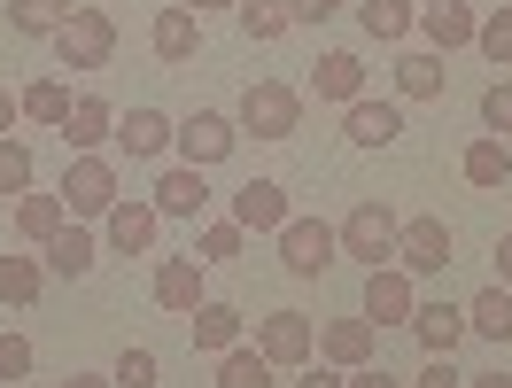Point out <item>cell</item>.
Returning <instances> with one entry per match:
<instances>
[{"label":"cell","mask_w":512,"mask_h":388,"mask_svg":"<svg viewBox=\"0 0 512 388\" xmlns=\"http://www.w3.org/2000/svg\"><path fill=\"white\" fill-rule=\"evenodd\" d=\"M233 125L256 132V140H295L303 101H295V86H280V78H256L249 94H241V109H233Z\"/></svg>","instance_id":"1"},{"label":"cell","mask_w":512,"mask_h":388,"mask_svg":"<svg viewBox=\"0 0 512 388\" xmlns=\"http://www.w3.org/2000/svg\"><path fill=\"white\" fill-rule=\"evenodd\" d=\"M109 55H117V24L101 8H78L63 32H55V63L63 70H109Z\"/></svg>","instance_id":"2"},{"label":"cell","mask_w":512,"mask_h":388,"mask_svg":"<svg viewBox=\"0 0 512 388\" xmlns=\"http://www.w3.org/2000/svg\"><path fill=\"white\" fill-rule=\"evenodd\" d=\"M334 233H342V257H357L365 272H373V264H396V233H404V226L388 218V202H357Z\"/></svg>","instance_id":"3"},{"label":"cell","mask_w":512,"mask_h":388,"mask_svg":"<svg viewBox=\"0 0 512 388\" xmlns=\"http://www.w3.org/2000/svg\"><path fill=\"white\" fill-rule=\"evenodd\" d=\"M334 257H342V233L326 226V218H288L280 226V264H288L295 280H319Z\"/></svg>","instance_id":"4"},{"label":"cell","mask_w":512,"mask_h":388,"mask_svg":"<svg viewBox=\"0 0 512 388\" xmlns=\"http://www.w3.org/2000/svg\"><path fill=\"white\" fill-rule=\"evenodd\" d=\"M117 202H125V194H117V171H109L101 156H78L63 171V210L70 218H109Z\"/></svg>","instance_id":"5"},{"label":"cell","mask_w":512,"mask_h":388,"mask_svg":"<svg viewBox=\"0 0 512 388\" xmlns=\"http://www.w3.org/2000/svg\"><path fill=\"white\" fill-rule=\"evenodd\" d=\"M233 140H241V125H233L225 109H194L187 125L171 132V148H179V156H187L194 171H210V163H225V156H233Z\"/></svg>","instance_id":"6"},{"label":"cell","mask_w":512,"mask_h":388,"mask_svg":"<svg viewBox=\"0 0 512 388\" xmlns=\"http://www.w3.org/2000/svg\"><path fill=\"white\" fill-rule=\"evenodd\" d=\"M412 311H419L412 272H404V264H373V272H365V311H357V319H373V326H412Z\"/></svg>","instance_id":"7"},{"label":"cell","mask_w":512,"mask_h":388,"mask_svg":"<svg viewBox=\"0 0 512 388\" xmlns=\"http://www.w3.org/2000/svg\"><path fill=\"white\" fill-rule=\"evenodd\" d=\"M256 350L272 357V365H311L319 357V326L303 319V311H272V319L256 326Z\"/></svg>","instance_id":"8"},{"label":"cell","mask_w":512,"mask_h":388,"mask_svg":"<svg viewBox=\"0 0 512 388\" xmlns=\"http://www.w3.org/2000/svg\"><path fill=\"white\" fill-rule=\"evenodd\" d=\"M450 249H458V241H450L443 218H412V226L396 233V264L419 272V280H427V272H450Z\"/></svg>","instance_id":"9"},{"label":"cell","mask_w":512,"mask_h":388,"mask_svg":"<svg viewBox=\"0 0 512 388\" xmlns=\"http://www.w3.org/2000/svg\"><path fill=\"white\" fill-rule=\"evenodd\" d=\"M295 210H288V187L280 179H249V187L233 194V226L241 233H280Z\"/></svg>","instance_id":"10"},{"label":"cell","mask_w":512,"mask_h":388,"mask_svg":"<svg viewBox=\"0 0 512 388\" xmlns=\"http://www.w3.org/2000/svg\"><path fill=\"white\" fill-rule=\"evenodd\" d=\"M202 272H210L202 257H163L156 264V303H163V311H179V319L202 311V303H210V295H202Z\"/></svg>","instance_id":"11"},{"label":"cell","mask_w":512,"mask_h":388,"mask_svg":"<svg viewBox=\"0 0 512 388\" xmlns=\"http://www.w3.org/2000/svg\"><path fill=\"white\" fill-rule=\"evenodd\" d=\"M63 140L78 148V156H94L101 140H117V109H109L101 94H78V101H70V117H63Z\"/></svg>","instance_id":"12"},{"label":"cell","mask_w":512,"mask_h":388,"mask_svg":"<svg viewBox=\"0 0 512 388\" xmlns=\"http://www.w3.org/2000/svg\"><path fill=\"white\" fill-rule=\"evenodd\" d=\"M202 210H210V187H202L194 163H179V171L156 179V218H202Z\"/></svg>","instance_id":"13"},{"label":"cell","mask_w":512,"mask_h":388,"mask_svg":"<svg viewBox=\"0 0 512 388\" xmlns=\"http://www.w3.org/2000/svg\"><path fill=\"white\" fill-rule=\"evenodd\" d=\"M412 334H419V350H427V357H450L458 342H466V311H458V303H419Z\"/></svg>","instance_id":"14"},{"label":"cell","mask_w":512,"mask_h":388,"mask_svg":"<svg viewBox=\"0 0 512 388\" xmlns=\"http://www.w3.org/2000/svg\"><path fill=\"white\" fill-rule=\"evenodd\" d=\"M342 132H350V148H396V140H404V117H396L388 101H350Z\"/></svg>","instance_id":"15"},{"label":"cell","mask_w":512,"mask_h":388,"mask_svg":"<svg viewBox=\"0 0 512 388\" xmlns=\"http://www.w3.org/2000/svg\"><path fill=\"white\" fill-rule=\"evenodd\" d=\"M419 32H427L435 55H450V47H474L481 16H474V8H458V0H443V8H419Z\"/></svg>","instance_id":"16"},{"label":"cell","mask_w":512,"mask_h":388,"mask_svg":"<svg viewBox=\"0 0 512 388\" xmlns=\"http://www.w3.org/2000/svg\"><path fill=\"white\" fill-rule=\"evenodd\" d=\"M311 86H319V101H365V63H357L350 47H334V55H319V70H311Z\"/></svg>","instance_id":"17"},{"label":"cell","mask_w":512,"mask_h":388,"mask_svg":"<svg viewBox=\"0 0 512 388\" xmlns=\"http://www.w3.org/2000/svg\"><path fill=\"white\" fill-rule=\"evenodd\" d=\"M156 202H117L109 210V249H125V257H140V249H156Z\"/></svg>","instance_id":"18"},{"label":"cell","mask_w":512,"mask_h":388,"mask_svg":"<svg viewBox=\"0 0 512 388\" xmlns=\"http://www.w3.org/2000/svg\"><path fill=\"white\" fill-rule=\"evenodd\" d=\"M458 171H466V187H481V194H497L512 179V148L505 140H497V132H481L474 148H466V163H458Z\"/></svg>","instance_id":"19"},{"label":"cell","mask_w":512,"mask_h":388,"mask_svg":"<svg viewBox=\"0 0 512 388\" xmlns=\"http://www.w3.org/2000/svg\"><path fill=\"white\" fill-rule=\"evenodd\" d=\"M94 257H101V241H94L86 226H63L55 241H47V272H55V280H86V272H94Z\"/></svg>","instance_id":"20"},{"label":"cell","mask_w":512,"mask_h":388,"mask_svg":"<svg viewBox=\"0 0 512 388\" xmlns=\"http://www.w3.org/2000/svg\"><path fill=\"white\" fill-rule=\"evenodd\" d=\"M187 334H194V350L225 357L241 342V311H233V303H202V311H187Z\"/></svg>","instance_id":"21"},{"label":"cell","mask_w":512,"mask_h":388,"mask_svg":"<svg viewBox=\"0 0 512 388\" xmlns=\"http://www.w3.org/2000/svg\"><path fill=\"white\" fill-rule=\"evenodd\" d=\"M171 117H163V109H132V117H117V148H125V156H163V148H171Z\"/></svg>","instance_id":"22"},{"label":"cell","mask_w":512,"mask_h":388,"mask_svg":"<svg viewBox=\"0 0 512 388\" xmlns=\"http://www.w3.org/2000/svg\"><path fill=\"white\" fill-rule=\"evenodd\" d=\"M63 226H70L63 194H24V202H16V233H24L32 249H47V241H55V233H63Z\"/></svg>","instance_id":"23"},{"label":"cell","mask_w":512,"mask_h":388,"mask_svg":"<svg viewBox=\"0 0 512 388\" xmlns=\"http://www.w3.org/2000/svg\"><path fill=\"white\" fill-rule=\"evenodd\" d=\"M194 47H202V16H194V8H163L156 16V55L163 63H194Z\"/></svg>","instance_id":"24"},{"label":"cell","mask_w":512,"mask_h":388,"mask_svg":"<svg viewBox=\"0 0 512 388\" xmlns=\"http://www.w3.org/2000/svg\"><path fill=\"white\" fill-rule=\"evenodd\" d=\"M319 350L334 357V365H350V373H357V365H373V319H334L319 334Z\"/></svg>","instance_id":"25"},{"label":"cell","mask_w":512,"mask_h":388,"mask_svg":"<svg viewBox=\"0 0 512 388\" xmlns=\"http://www.w3.org/2000/svg\"><path fill=\"white\" fill-rule=\"evenodd\" d=\"M70 16H78V0H8V24L24 39H55Z\"/></svg>","instance_id":"26"},{"label":"cell","mask_w":512,"mask_h":388,"mask_svg":"<svg viewBox=\"0 0 512 388\" xmlns=\"http://www.w3.org/2000/svg\"><path fill=\"white\" fill-rule=\"evenodd\" d=\"M466 334H481V342H512V288H481L474 303H466Z\"/></svg>","instance_id":"27"},{"label":"cell","mask_w":512,"mask_h":388,"mask_svg":"<svg viewBox=\"0 0 512 388\" xmlns=\"http://www.w3.org/2000/svg\"><path fill=\"white\" fill-rule=\"evenodd\" d=\"M443 78H450L443 55L427 47V55H404V63H396V94H404V101H435V94H443Z\"/></svg>","instance_id":"28"},{"label":"cell","mask_w":512,"mask_h":388,"mask_svg":"<svg viewBox=\"0 0 512 388\" xmlns=\"http://www.w3.org/2000/svg\"><path fill=\"white\" fill-rule=\"evenodd\" d=\"M39 288H47V264L39 257H0V303H39Z\"/></svg>","instance_id":"29"},{"label":"cell","mask_w":512,"mask_h":388,"mask_svg":"<svg viewBox=\"0 0 512 388\" xmlns=\"http://www.w3.org/2000/svg\"><path fill=\"white\" fill-rule=\"evenodd\" d=\"M16 101H24L32 125H55V132H63V117H70V86H63V78H32Z\"/></svg>","instance_id":"30"},{"label":"cell","mask_w":512,"mask_h":388,"mask_svg":"<svg viewBox=\"0 0 512 388\" xmlns=\"http://www.w3.org/2000/svg\"><path fill=\"white\" fill-rule=\"evenodd\" d=\"M357 24H365V39H404L419 24V8H412V0H365Z\"/></svg>","instance_id":"31"},{"label":"cell","mask_w":512,"mask_h":388,"mask_svg":"<svg viewBox=\"0 0 512 388\" xmlns=\"http://www.w3.org/2000/svg\"><path fill=\"white\" fill-rule=\"evenodd\" d=\"M218 388H272V357L264 350H225L218 357Z\"/></svg>","instance_id":"32"},{"label":"cell","mask_w":512,"mask_h":388,"mask_svg":"<svg viewBox=\"0 0 512 388\" xmlns=\"http://www.w3.org/2000/svg\"><path fill=\"white\" fill-rule=\"evenodd\" d=\"M233 16H241V32H249V39H280V32L295 24V16H288V0H241Z\"/></svg>","instance_id":"33"},{"label":"cell","mask_w":512,"mask_h":388,"mask_svg":"<svg viewBox=\"0 0 512 388\" xmlns=\"http://www.w3.org/2000/svg\"><path fill=\"white\" fill-rule=\"evenodd\" d=\"M474 47H481V55H489L497 70H512V8H489V16H481Z\"/></svg>","instance_id":"34"},{"label":"cell","mask_w":512,"mask_h":388,"mask_svg":"<svg viewBox=\"0 0 512 388\" xmlns=\"http://www.w3.org/2000/svg\"><path fill=\"white\" fill-rule=\"evenodd\" d=\"M156 373H163L156 350H148V342H132V350L117 357V373H109V381H117V388H156Z\"/></svg>","instance_id":"35"},{"label":"cell","mask_w":512,"mask_h":388,"mask_svg":"<svg viewBox=\"0 0 512 388\" xmlns=\"http://www.w3.org/2000/svg\"><path fill=\"white\" fill-rule=\"evenodd\" d=\"M0 194H32V148L0 140Z\"/></svg>","instance_id":"36"},{"label":"cell","mask_w":512,"mask_h":388,"mask_svg":"<svg viewBox=\"0 0 512 388\" xmlns=\"http://www.w3.org/2000/svg\"><path fill=\"white\" fill-rule=\"evenodd\" d=\"M481 125L497 132V140H512V78H497V86L481 94Z\"/></svg>","instance_id":"37"},{"label":"cell","mask_w":512,"mask_h":388,"mask_svg":"<svg viewBox=\"0 0 512 388\" xmlns=\"http://www.w3.org/2000/svg\"><path fill=\"white\" fill-rule=\"evenodd\" d=\"M24 373H32V342H24V334H0V381L16 388Z\"/></svg>","instance_id":"38"},{"label":"cell","mask_w":512,"mask_h":388,"mask_svg":"<svg viewBox=\"0 0 512 388\" xmlns=\"http://www.w3.org/2000/svg\"><path fill=\"white\" fill-rule=\"evenodd\" d=\"M225 257H241V226H233V218L202 233V264H225Z\"/></svg>","instance_id":"39"},{"label":"cell","mask_w":512,"mask_h":388,"mask_svg":"<svg viewBox=\"0 0 512 388\" xmlns=\"http://www.w3.org/2000/svg\"><path fill=\"white\" fill-rule=\"evenodd\" d=\"M412 388H466V373H458L450 357H427V373H419Z\"/></svg>","instance_id":"40"},{"label":"cell","mask_w":512,"mask_h":388,"mask_svg":"<svg viewBox=\"0 0 512 388\" xmlns=\"http://www.w3.org/2000/svg\"><path fill=\"white\" fill-rule=\"evenodd\" d=\"M295 24H326V16H342V0H288Z\"/></svg>","instance_id":"41"},{"label":"cell","mask_w":512,"mask_h":388,"mask_svg":"<svg viewBox=\"0 0 512 388\" xmlns=\"http://www.w3.org/2000/svg\"><path fill=\"white\" fill-rule=\"evenodd\" d=\"M295 388H350V381H342V373H326V365H303V381H295Z\"/></svg>","instance_id":"42"},{"label":"cell","mask_w":512,"mask_h":388,"mask_svg":"<svg viewBox=\"0 0 512 388\" xmlns=\"http://www.w3.org/2000/svg\"><path fill=\"white\" fill-rule=\"evenodd\" d=\"M350 388H404V381H388L381 365H357V373H350Z\"/></svg>","instance_id":"43"},{"label":"cell","mask_w":512,"mask_h":388,"mask_svg":"<svg viewBox=\"0 0 512 388\" xmlns=\"http://www.w3.org/2000/svg\"><path fill=\"white\" fill-rule=\"evenodd\" d=\"M497 288H512V233L497 241Z\"/></svg>","instance_id":"44"},{"label":"cell","mask_w":512,"mask_h":388,"mask_svg":"<svg viewBox=\"0 0 512 388\" xmlns=\"http://www.w3.org/2000/svg\"><path fill=\"white\" fill-rule=\"evenodd\" d=\"M16 117H24V101H16V94H8V86H0V132L16 125Z\"/></svg>","instance_id":"45"},{"label":"cell","mask_w":512,"mask_h":388,"mask_svg":"<svg viewBox=\"0 0 512 388\" xmlns=\"http://www.w3.org/2000/svg\"><path fill=\"white\" fill-rule=\"evenodd\" d=\"M63 388H117V381H109V373H70Z\"/></svg>","instance_id":"46"},{"label":"cell","mask_w":512,"mask_h":388,"mask_svg":"<svg viewBox=\"0 0 512 388\" xmlns=\"http://www.w3.org/2000/svg\"><path fill=\"white\" fill-rule=\"evenodd\" d=\"M466 388H512V373H466Z\"/></svg>","instance_id":"47"},{"label":"cell","mask_w":512,"mask_h":388,"mask_svg":"<svg viewBox=\"0 0 512 388\" xmlns=\"http://www.w3.org/2000/svg\"><path fill=\"white\" fill-rule=\"evenodd\" d=\"M187 8H194V16H202V8H241V0H187Z\"/></svg>","instance_id":"48"},{"label":"cell","mask_w":512,"mask_h":388,"mask_svg":"<svg viewBox=\"0 0 512 388\" xmlns=\"http://www.w3.org/2000/svg\"><path fill=\"white\" fill-rule=\"evenodd\" d=\"M427 8H443V0H427Z\"/></svg>","instance_id":"49"},{"label":"cell","mask_w":512,"mask_h":388,"mask_svg":"<svg viewBox=\"0 0 512 388\" xmlns=\"http://www.w3.org/2000/svg\"><path fill=\"white\" fill-rule=\"evenodd\" d=\"M0 388H8V381H0Z\"/></svg>","instance_id":"50"}]
</instances>
